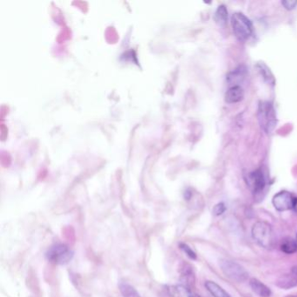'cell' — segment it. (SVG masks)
<instances>
[{"instance_id":"4fadbf2b","label":"cell","mask_w":297,"mask_h":297,"mask_svg":"<svg viewBox=\"0 0 297 297\" xmlns=\"http://www.w3.org/2000/svg\"><path fill=\"white\" fill-rule=\"evenodd\" d=\"M245 78V69H242L240 66L239 68L236 69L233 72H229V75L227 77V80L229 84L233 85V86H239Z\"/></svg>"},{"instance_id":"5b68a950","label":"cell","mask_w":297,"mask_h":297,"mask_svg":"<svg viewBox=\"0 0 297 297\" xmlns=\"http://www.w3.org/2000/svg\"><path fill=\"white\" fill-rule=\"evenodd\" d=\"M73 253L66 245L57 244L47 251V257L48 261L54 264L64 265L72 260Z\"/></svg>"},{"instance_id":"d6986e66","label":"cell","mask_w":297,"mask_h":297,"mask_svg":"<svg viewBox=\"0 0 297 297\" xmlns=\"http://www.w3.org/2000/svg\"><path fill=\"white\" fill-rule=\"evenodd\" d=\"M282 4L287 10H293L297 7V0H283L282 1Z\"/></svg>"},{"instance_id":"603a6c76","label":"cell","mask_w":297,"mask_h":297,"mask_svg":"<svg viewBox=\"0 0 297 297\" xmlns=\"http://www.w3.org/2000/svg\"><path fill=\"white\" fill-rule=\"evenodd\" d=\"M295 297V296H288V297Z\"/></svg>"},{"instance_id":"ba28073f","label":"cell","mask_w":297,"mask_h":297,"mask_svg":"<svg viewBox=\"0 0 297 297\" xmlns=\"http://www.w3.org/2000/svg\"><path fill=\"white\" fill-rule=\"evenodd\" d=\"M244 98V91L240 86H231L225 94V101L229 104L238 103Z\"/></svg>"},{"instance_id":"277c9868","label":"cell","mask_w":297,"mask_h":297,"mask_svg":"<svg viewBox=\"0 0 297 297\" xmlns=\"http://www.w3.org/2000/svg\"><path fill=\"white\" fill-rule=\"evenodd\" d=\"M220 267L222 273L228 278L236 283H243L248 278V273L247 270L236 261L221 260Z\"/></svg>"},{"instance_id":"7c38bea8","label":"cell","mask_w":297,"mask_h":297,"mask_svg":"<svg viewBox=\"0 0 297 297\" xmlns=\"http://www.w3.org/2000/svg\"><path fill=\"white\" fill-rule=\"evenodd\" d=\"M256 67H257L258 71L260 72L261 75L262 76V78L265 80L266 82L269 84V85H271V86H274L276 84V79H275V77L273 75L272 72L263 62H259L256 64Z\"/></svg>"},{"instance_id":"44dd1931","label":"cell","mask_w":297,"mask_h":297,"mask_svg":"<svg viewBox=\"0 0 297 297\" xmlns=\"http://www.w3.org/2000/svg\"><path fill=\"white\" fill-rule=\"evenodd\" d=\"M296 211L297 212V198L296 199V201H295V205H294V208Z\"/></svg>"},{"instance_id":"cb8c5ba5","label":"cell","mask_w":297,"mask_h":297,"mask_svg":"<svg viewBox=\"0 0 297 297\" xmlns=\"http://www.w3.org/2000/svg\"><path fill=\"white\" fill-rule=\"evenodd\" d=\"M296 241H297V239H296Z\"/></svg>"},{"instance_id":"52a82bcc","label":"cell","mask_w":297,"mask_h":297,"mask_svg":"<svg viewBox=\"0 0 297 297\" xmlns=\"http://www.w3.org/2000/svg\"><path fill=\"white\" fill-rule=\"evenodd\" d=\"M247 183L254 193H261L266 186L265 177L261 170H255L247 176Z\"/></svg>"},{"instance_id":"ac0fdd59","label":"cell","mask_w":297,"mask_h":297,"mask_svg":"<svg viewBox=\"0 0 297 297\" xmlns=\"http://www.w3.org/2000/svg\"><path fill=\"white\" fill-rule=\"evenodd\" d=\"M225 204L223 202H220L218 204L215 205L214 208H213V215L215 216H220V215H223V213L226 211Z\"/></svg>"},{"instance_id":"ffe728a7","label":"cell","mask_w":297,"mask_h":297,"mask_svg":"<svg viewBox=\"0 0 297 297\" xmlns=\"http://www.w3.org/2000/svg\"><path fill=\"white\" fill-rule=\"evenodd\" d=\"M291 273H293V274H296V275H297V265L294 266L293 268L291 269Z\"/></svg>"},{"instance_id":"7a4b0ae2","label":"cell","mask_w":297,"mask_h":297,"mask_svg":"<svg viewBox=\"0 0 297 297\" xmlns=\"http://www.w3.org/2000/svg\"><path fill=\"white\" fill-rule=\"evenodd\" d=\"M258 121L266 133H272L277 124L276 110L271 102L261 101L258 106Z\"/></svg>"},{"instance_id":"6da1fadb","label":"cell","mask_w":297,"mask_h":297,"mask_svg":"<svg viewBox=\"0 0 297 297\" xmlns=\"http://www.w3.org/2000/svg\"><path fill=\"white\" fill-rule=\"evenodd\" d=\"M252 237L261 247L271 249L275 245V234L272 226L269 222H257L254 223L251 230Z\"/></svg>"},{"instance_id":"3957f363","label":"cell","mask_w":297,"mask_h":297,"mask_svg":"<svg viewBox=\"0 0 297 297\" xmlns=\"http://www.w3.org/2000/svg\"><path fill=\"white\" fill-rule=\"evenodd\" d=\"M231 23L237 40L244 42L250 38L253 33V25L247 16L241 12H236L231 18Z\"/></svg>"},{"instance_id":"e0dca14e","label":"cell","mask_w":297,"mask_h":297,"mask_svg":"<svg viewBox=\"0 0 297 297\" xmlns=\"http://www.w3.org/2000/svg\"><path fill=\"white\" fill-rule=\"evenodd\" d=\"M179 247H180V249H182V250L184 251V253H185L190 259H192V260H196V253H195V252H194L188 245H186V244L185 243L179 244Z\"/></svg>"},{"instance_id":"9a60e30c","label":"cell","mask_w":297,"mask_h":297,"mask_svg":"<svg viewBox=\"0 0 297 297\" xmlns=\"http://www.w3.org/2000/svg\"><path fill=\"white\" fill-rule=\"evenodd\" d=\"M119 291L122 294L123 297H141L140 294L138 293V291L129 283H119Z\"/></svg>"},{"instance_id":"8fae6325","label":"cell","mask_w":297,"mask_h":297,"mask_svg":"<svg viewBox=\"0 0 297 297\" xmlns=\"http://www.w3.org/2000/svg\"><path fill=\"white\" fill-rule=\"evenodd\" d=\"M205 287L214 297H231V296L223 290L222 287L213 281H207L205 283Z\"/></svg>"},{"instance_id":"7402d4cb","label":"cell","mask_w":297,"mask_h":297,"mask_svg":"<svg viewBox=\"0 0 297 297\" xmlns=\"http://www.w3.org/2000/svg\"><path fill=\"white\" fill-rule=\"evenodd\" d=\"M195 297V296H193V295H190L189 297Z\"/></svg>"},{"instance_id":"9c48e42d","label":"cell","mask_w":297,"mask_h":297,"mask_svg":"<svg viewBox=\"0 0 297 297\" xmlns=\"http://www.w3.org/2000/svg\"><path fill=\"white\" fill-rule=\"evenodd\" d=\"M276 286L283 290H290L297 287V275L290 272V274L283 275L276 281Z\"/></svg>"},{"instance_id":"30bf717a","label":"cell","mask_w":297,"mask_h":297,"mask_svg":"<svg viewBox=\"0 0 297 297\" xmlns=\"http://www.w3.org/2000/svg\"><path fill=\"white\" fill-rule=\"evenodd\" d=\"M249 285L254 293L260 297H271V290L269 287L266 286L264 283H261V281L256 278H252L249 281Z\"/></svg>"},{"instance_id":"8992f818","label":"cell","mask_w":297,"mask_h":297,"mask_svg":"<svg viewBox=\"0 0 297 297\" xmlns=\"http://www.w3.org/2000/svg\"><path fill=\"white\" fill-rule=\"evenodd\" d=\"M296 199L297 198L294 197L293 194L290 192L281 191L273 197V206L277 211H288L290 209H293Z\"/></svg>"},{"instance_id":"2e32d148","label":"cell","mask_w":297,"mask_h":297,"mask_svg":"<svg viewBox=\"0 0 297 297\" xmlns=\"http://www.w3.org/2000/svg\"><path fill=\"white\" fill-rule=\"evenodd\" d=\"M281 250L283 251V253L288 254L296 253L297 251V241L292 240L291 238L285 239L281 245Z\"/></svg>"},{"instance_id":"5bb4252c","label":"cell","mask_w":297,"mask_h":297,"mask_svg":"<svg viewBox=\"0 0 297 297\" xmlns=\"http://www.w3.org/2000/svg\"><path fill=\"white\" fill-rule=\"evenodd\" d=\"M228 10L224 4L219 5L215 11V20L219 25L224 26L228 21Z\"/></svg>"}]
</instances>
